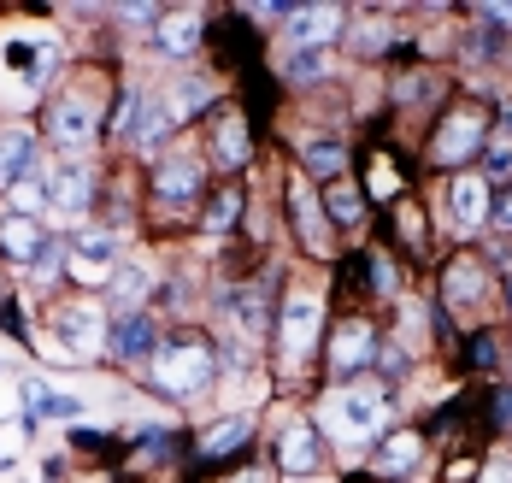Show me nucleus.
<instances>
[{
  "label": "nucleus",
  "mask_w": 512,
  "mask_h": 483,
  "mask_svg": "<svg viewBox=\"0 0 512 483\" xmlns=\"http://www.w3.org/2000/svg\"><path fill=\"white\" fill-rule=\"evenodd\" d=\"M154 377H159V389H171V395H201L206 383H212V354H206L201 342L159 348L154 354Z\"/></svg>",
  "instance_id": "f257e3e1"
},
{
  "label": "nucleus",
  "mask_w": 512,
  "mask_h": 483,
  "mask_svg": "<svg viewBox=\"0 0 512 483\" xmlns=\"http://www.w3.org/2000/svg\"><path fill=\"white\" fill-rule=\"evenodd\" d=\"M318 324H324V307H318L312 295H295V301L283 307L277 336H283V354H289V360H307V354H312V342H318Z\"/></svg>",
  "instance_id": "39448f33"
},
{
  "label": "nucleus",
  "mask_w": 512,
  "mask_h": 483,
  "mask_svg": "<svg viewBox=\"0 0 512 483\" xmlns=\"http://www.w3.org/2000/svg\"><path fill=\"white\" fill-rule=\"evenodd\" d=\"M248 430H254V413H236V419L212 425V430L201 436V454H206V460H224V454H236V448L248 442Z\"/></svg>",
  "instance_id": "a211bd4d"
},
{
  "label": "nucleus",
  "mask_w": 512,
  "mask_h": 483,
  "mask_svg": "<svg viewBox=\"0 0 512 483\" xmlns=\"http://www.w3.org/2000/svg\"><path fill=\"white\" fill-rule=\"evenodd\" d=\"M165 124H171V118H159L154 101H136V107H130V124H124V130H130V142H136V148H154L159 136H165Z\"/></svg>",
  "instance_id": "aec40b11"
},
{
  "label": "nucleus",
  "mask_w": 512,
  "mask_h": 483,
  "mask_svg": "<svg viewBox=\"0 0 512 483\" xmlns=\"http://www.w3.org/2000/svg\"><path fill=\"white\" fill-rule=\"evenodd\" d=\"M36 171V136L30 130H0V195H12Z\"/></svg>",
  "instance_id": "1a4fd4ad"
},
{
  "label": "nucleus",
  "mask_w": 512,
  "mask_h": 483,
  "mask_svg": "<svg viewBox=\"0 0 512 483\" xmlns=\"http://www.w3.org/2000/svg\"><path fill=\"white\" fill-rule=\"evenodd\" d=\"M36 271H42V277H53V271H59V242H48V248L36 254Z\"/></svg>",
  "instance_id": "c756f323"
},
{
  "label": "nucleus",
  "mask_w": 512,
  "mask_h": 483,
  "mask_svg": "<svg viewBox=\"0 0 512 483\" xmlns=\"http://www.w3.org/2000/svg\"><path fill=\"white\" fill-rule=\"evenodd\" d=\"M148 283H154L148 266H118V271H112V295L124 301V313H130V301H142V295H148Z\"/></svg>",
  "instance_id": "b1692460"
},
{
  "label": "nucleus",
  "mask_w": 512,
  "mask_h": 483,
  "mask_svg": "<svg viewBox=\"0 0 512 483\" xmlns=\"http://www.w3.org/2000/svg\"><path fill=\"white\" fill-rule=\"evenodd\" d=\"M106 336H112V324H106L101 307H65L59 313V342L71 348V360H95L106 348Z\"/></svg>",
  "instance_id": "20e7f679"
},
{
  "label": "nucleus",
  "mask_w": 512,
  "mask_h": 483,
  "mask_svg": "<svg viewBox=\"0 0 512 483\" xmlns=\"http://www.w3.org/2000/svg\"><path fill=\"white\" fill-rule=\"evenodd\" d=\"M383 425V401L371 395H336L324 407V436H342V442H371V430Z\"/></svg>",
  "instance_id": "f03ea898"
},
{
  "label": "nucleus",
  "mask_w": 512,
  "mask_h": 483,
  "mask_svg": "<svg viewBox=\"0 0 512 483\" xmlns=\"http://www.w3.org/2000/svg\"><path fill=\"white\" fill-rule=\"evenodd\" d=\"M24 407H30V419H77L83 413L77 395H59L48 383H24Z\"/></svg>",
  "instance_id": "dca6fc26"
},
{
  "label": "nucleus",
  "mask_w": 512,
  "mask_h": 483,
  "mask_svg": "<svg viewBox=\"0 0 512 483\" xmlns=\"http://www.w3.org/2000/svg\"><path fill=\"white\" fill-rule=\"evenodd\" d=\"M477 295H483V271L471 266V260H460V266L448 271V307H465Z\"/></svg>",
  "instance_id": "5701e85b"
},
{
  "label": "nucleus",
  "mask_w": 512,
  "mask_h": 483,
  "mask_svg": "<svg viewBox=\"0 0 512 483\" xmlns=\"http://www.w3.org/2000/svg\"><path fill=\"white\" fill-rule=\"evenodd\" d=\"M236 213H242V195H236V189H224V195L212 201V213H206V230H230Z\"/></svg>",
  "instance_id": "bb28decb"
},
{
  "label": "nucleus",
  "mask_w": 512,
  "mask_h": 483,
  "mask_svg": "<svg viewBox=\"0 0 512 483\" xmlns=\"http://www.w3.org/2000/svg\"><path fill=\"white\" fill-rule=\"evenodd\" d=\"M48 136H53V142H65V148H89V136H95V112H89V101H83V95L53 101Z\"/></svg>",
  "instance_id": "6e6552de"
},
{
  "label": "nucleus",
  "mask_w": 512,
  "mask_h": 483,
  "mask_svg": "<svg viewBox=\"0 0 512 483\" xmlns=\"http://www.w3.org/2000/svg\"><path fill=\"white\" fill-rule=\"evenodd\" d=\"M507 301H512V277H507Z\"/></svg>",
  "instance_id": "f704fd0d"
},
{
  "label": "nucleus",
  "mask_w": 512,
  "mask_h": 483,
  "mask_svg": "<svg viewBox=\"0 0 512 483\" xmlns=\"http://www.w3.org/2000/svg\"><path fill=\"white\" fill-rule=\"evenodd\" d=\"M283 472L289 478L318 472V430L312 425H289V436H283Z\"/></svg>",
  "instance_id": "ddd939ff"
},
{
  "label": "nucleus",
  "mask_w": 512,
  "mask_h": 483,
  "mask_svg": "<svg viewBox=\"0 0 512 483\" xmlns=\"http://www.w3.org/2000/svg\"><path fill=\"white\" fill-rule=\"evenodd\" d=\"M195 42H201V18H195V12H165V18H159V48H165V54H195Z\"/></svg>",
  "instance_id": "f3484780"
},
{
  "label": "nucleus",
  "mask_w": 512,
  "mask_h": 483,
  "mask_svg": "<svg viewBox=\"0 0 512 483\" xmlns=\"http://www.w3.org/2000/svg\"><path fill=\"white\" fill-rule=\"evenodd\" d=\"M154 189H159V201H189V195L201 189V165L195 160H165L154 171Z\"/></svg>",
  "instance_id": "4468645a"
},
{
  "label": "nucleus",
  "mask_w": 512,
  "mask_h": 483,
  "mask_svg": "<svg viewBox=\"0 0 512 483\" xmlns=\"http://www.w3.org/2000/svg\"><path fill=\"white\" fill-rule=\"evenodd\" d=\"M106 348L118 354V360H154L159 354V336H154V319L148 313H118L112 319V336H106Z\"/></svg>",
  "instance_id": "0eeeda50"
},
{
  "label": "nucleus",
  "mask_w": 512,
  "mask_h": 483,
  "mask_svg": "<svg viewBox=\"0 0 512 483\" xmlns=\"http://www.w3.org/2000/svg\"><path fill=\"white\" fill-rule=\"evenodd\" d=\"M454 218H460V230H477L489 218V183L483 177H454Z\"/></svg>",
  "instance_id": "2eb2a0df"
},
{
  "label": "nucleus",
  "mask_w": 512,
  "mask_h": 483,
  "mask_svg": "<svg viewBox=\"0 0 512 483\" xmlns=\"http://www.w3.org/2000/svg\"><path fill=\"white\" fill-rule=\"evenodd\" d=\"M0 248H6L12 260L36 266V254L48 248V236H42V218H18V213H6V218H0Z\"/></svg>",
  "instance_id": "9b49d317"
},
{
  "label": "nucleus",
  "mask_w": 512,
  "mask_h": 483,
  "mask_svg": "<svg viewBox=\"0 0 512 483\" xmlns=\"http://www.w3.org/2000/svg\"><path fill=\"white\" fill-rule=\"evenodd\" d=\"M483 142H489V118H483V112H448V118H442V136H436V160L465 165Z\"/></svg>",
  "instance_id": "7ed1b4c3"
},
{
  "label": "nucleus",
  "mask_w": 512,
  "mask_h": 483,
  "mask_svg": "<svg viewBox=\"0 0 512 483\" xmlns=\"http://www.w3.org/2000/svg\"><path fill=\"white\" fill-rule=\"evenodd\" d=\"M489 171H495V177H507V171H512V154H507V148H495V154H489Z\"/></svg>",
  "instance_id": "7c9ffc66"
},
{
  "label": "nucleus",
  "mask_w": 512,
  "mask_h": 483,
  "mask_svg": "<svg viewBox=\"0 0 512 483\" xmlns=\"http://www.w3.org/2000/svg\"><path fill=\"white\" fill-rule=\"evenodd\" d=\"M218 160L224 165H248V130H242V118L218 124Z\"/></svg>",
  "instance_id": "393cba45"
},
{
  "label": "nucleus",
  "mask_w": 512,
  "mask_h": 483,
  "mask_svg": "<svg viewBox=\"0 0 512 483\" xmlns=\"http://www.w3.org/2000/svg\"><path fill=\"white\" fill-rule=\"evenodd\" d=\"M342 165H348V148L342 142H307V171L312 177H342Z\"/></svg>",
  "instance_id": "4be33fe9"
},
{
  "label": "nucleus",
  "mask_w": 512,
  "mask_h": 483,
  "mask_svg": "<svg viewBox=\"0 0 512 483\" xmlns=\"http://www.w3.org/2000/svg\"><path fill=\"white\" fill-rule=\"evenodd\" d=\"M354 48H359V54H377V48H389V30H383V24H371V30H354Z\"/></svg>",
  "instance_id": "c85d7f7f"
},
{
  "label": "nucleus",
  "mask_w": 512,
  "mask_h": 483,
  "mask_svg": "<svg viewBox=\"0 0 512 483\" xmlns=\"http://www.w3.org/2000/svg\"><path fill=\"white\" fill-rule=\"evenodd\" d=\"M371 348H377L371 324H342L336 342H330V372L348 377V372H359V366H371Z\"/></svg>",
  "instance_id": "9d476101"
},
{
  "label": "nucleus",
  "mask_w": 512,
  "mask_h": 483,
  "mask_svg": "<svg viewBox=\"0 0 512 483\" xmlns=\"http://www.w3.org/2000/svg\"><path fill=\"white\" fill-rule=\"evenodd\" d=\"M95 201V171L89 165H53L48 171V207L53 213H89Z\"/></svg>",
  "instance_id": "423d86ee"
},
{
  "label": "nucleus",
  "mask_w": 512,
  "mask_h": 483,
  "mask_svg": "<svg viewBox=\"0 0 512 483\" xmlns=\"http://www.w3.org/2000/svg\"><path fill=\"white\" fill-rule=\"evenodd\" d=\"M495 218H501V224H507V230H512V189H507V195H501V207H495Z\"/></svg>",
  "instance_id": "2f4dec72"
},
{
  "label": "nucleus",
  "mask_w": 512,
  "mask_h": 483,
  "mask_svg": "<svg viewBox=\"0 0 512 483\" xmlns=\"http://www.w3.org/2000/svg\"><path fill=\"white\" fill-rule=\"evenodd\" d=\"M418 460H424V442L407 436V430H401V436H389V442L371 454V466H377V472H412Z\"/></svg>",
  "instance_id": "6ab92c4d"
},
{
  "label": "nucleus",
  "mask_w": 512,
  "mask_h": 483,
  "mask_svg": "<svg viewBox=\"0 0 512 483\" xmlns=\"http://www.w3.org/2000/svg\"><path fill=\"white\" fill-rule=\"evenodd\" d=\"M289 77H295V83H318V77H324V54H318V48H301V54L289 59Z\"/></svg>",
  "instance_id": "cd10ccee"
},
{
  "label": "nucleus",
  "mask_w": 512,
  "mask_h": 483,
  "mask_svg": "<svg viewBox=\"0 0 512 483\" xmlns=\"http://www.w3.org/2000/svg\"><path fill=\"white\" fill-rule=\"evenodd\" d=\"M495 413H501V419H512V389H501V395H495Z\"/></svg>",
  "instance_id": "473e14b6"
},
{
  "label": "nucleus",
  "mask_w": 512,
  "mask_h": 483,
  "mask_svg": "<svg viewBox=\"0 0 512 483\" xmlns=\"http://www.w3.org/2000/svg\"><path fill=\"white\" fill-rule=\"evenodd\" d=\"M483 18H501V24H512V6H483Z\"/></svg>",
  "instance_id": "72a5a7b5"
},
{
  "label": "nucleus",
  "mask_w": 512,
  "mask_h": 483,
  "mask_svg": "<svg viewBox=\"0 0 512 483\" xmlns=\"http://www.w3.org/2000/svg\"><path fill=\"white\" fill-rule=\"evenodd\" d=\"M289 207H295V230H301V242H307L312 254H324V230H318V207H312L307 189H289Z\"/></svg>",
  "instance_id": "412c9836"
},
{
  "label": "nucleus",
  "mask_w": 512,
  "mask_h": 483,
  "mask_svg": "<svg viewBox=\"0 0 512 483\" xmlns=\"http://www.w3.org/2000/svg\"><path fill=\"white\" fill-rule=\"evenodd\" d=\"M283 18H289V36H295V42H330V36H336V30H342V12H336V6H295V12H289V6H283Z\"/></svg>",
  "instance_id": "f8f14e48"
},
{
  "label": "nucleus",
  "mask_w": 512,
  "mask_h": 483,
  "mask_svg": "<svg viewBox=\"0 0 512 483\" xmlns=\"http://www.w3.org/2000/svg\"><path fill=\"white\" fill-rule=\"evenodd\" d=\"M324 213L336 218V224H359L365 218V201H359V189H330L324 195Z\"/></svg>",
  "instance_id": "a878e982"
}]
</instances>
